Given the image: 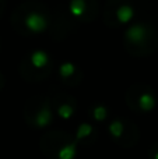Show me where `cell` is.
Instances as JSON below:
<instances>
[{"label": "cell", "mask_w": 158, "mask_h": 159, "mask_svg": "<svg viewBox=\"0 0 158 159\" xmlns=\"http://www.w3.org/2000/svg\"><path fill=\"white\" fill-rule=\"evenodd\" d=\"M59 75L66 84L76 85L78 82V69L73 63H63L59 67Z\"/></svg>", "instance_id": "obj_10"}, {"label": "cell", "mask_w": 158, "mask_h": 159, "mask_svg": "<svg viewBox=\"0 0 158 159\" xmlns=\"http://www.w3.org/2000/svg\"><path fill=\"white\" fill-rule=\"evenodd\" d=\"M108 130L112 140L122 148H132L140 140V131L137 126L128 119L115 117L109 123Z\"/></svg>", "instance_id": "obj_4"}, {"label": "cell", "mask_w": 158, "mask_h": 159, "mask_svg": "<svg viewBox=\"0 0 158 159\" xmlns=\"http://www.w3.org/2000/svg\"><path fill=\"white\" fill-rule=\"evenodd\" d=\"M39 148L48 159H74L78 144L72 134L63 130H50L39 141Z\"/></svg>", "instance_id": "obj_1"}, {"label": "cell", "mask_w": 158, "mask_h": 159, "mask_svg": "<svg viewBox=\"0 0 158 159\" xmlns=\"http://www.w3.org/2000/svg\"><path fill=\"white\" fill-rule=\"evenodd\" d=\"M148 157H150V159H158V141L156 144H153V147L150 148Z\"/></svg>", "instance_id": "obj_14"}, {"label": "cell", "mask_w": 158, "mask_h": 159, "mask_svg": "<svg viewBox=\"0 0 158 159\" xmlns=\"http://www.w3.org/2000/svg\"><path fill=\"white\" fill-rule=\"evenodd\" d=\"M0 2H2V0H0Z\"/></svg>", "instance_id": "obj_17"}, {"label": "cell", "mask_w": 158, "mask_h": 159, "mask_svg": "<svg viewBox=\"0 0 158 159\" xmlns=\"http://www.w3.org/2000/svg\"><path fill=\"white\" fill-rule=\"evenodd\" d=\"M70 8V13L76 17H81L84 13H86V8H87V3L86 0H72L69 4Z\"/></svg>", "instance_id": "obj_13"}, {"label": "cell", "mask_w": 158, "mask_h": 159, "mask_svg": "<svg viewBox=\"0 0 158 159\" xmlns=\"http://www.w3.org/2000/svg\"><path fill=\"white\" fill-rule=\"evenodd\" d=\"M24 117L27 124L32 129H45L53 119L52 102L45 96H34L25 103Z\"/></svg>", "instance_id": "obj_2"}, {"label": "cell", "mask_w": 158, "mask_h": 159, "mask_svg": "<svg viewBox=\"0 0 158 159\" xmlns=\"http://www.w3.org/2000/svg\"><path fill=\"white\" fill-rule=\"evenodd\" d=\"M126 102L129 107L137 113L151 112L157 106V96L148 85H132L126 92Z\"/></svg>", "instance_id": "obj_6"}, {"label": "cell", "mask_w": 158, "mask_h": 159, "mask_svg": "<svg viewBox=\"0 0 158 159\" xmlns=\"http://www.w3.org/2000/svg\"><path fill=\"white\" fill-rule=\"evenodd\" d=\"M2 11H3V0L0 2V16H2Z\"/></svg>", "instance_id": "obj_16"}, {"label": "cell", "mask_w": 158, "mask_h": 159, "mask_svg": "<svg viewBox=\"0 0 158 159\" xmlns=\"http://www.w3.org/2000/svg\"><path fill=\"white\" fill-rule=\"evenodd\" d=\"M3 85H4V78H3V75L0 74V89L3 88Z\"/></svg>", "instance_id": "obj_15"}, {"label": "cell", "mask_w": 158, "mask_h": 159, "mask_svg": "<svg viewBox=\"0 0 158 159\" xmlns=\"http://www.w3.org/2000/svg\"><path fill=\"white\" fill-rule=\"evenodd\" d=\"M115 16H116V20L119 24H128L134 17V8L128 3H123L115 10Z\"/></svg>", "instance_id": "obj_11"}, {"label": "cell", "mask_w": 158, "mask_h": 159, "mask_svg": "<svg viewBox=\"0 0 158 159\" xmlns=\"http://www.w3.org/2000/svg\"><path fill=\"white\" fill-rule=\"evenodd\" d=\"M151 36H153V30L150 28V25L144 22H136L125 34L126 46L128 49L130 46H134L136 53H144V48L150 42Z\"/></svg>", "instance_id": "obj_7"}, {"label": "cell", "mask_w": 158, "mask_h": 159, "mask_svg": "<svg viewBox=\"0 0 158 159\" xmlns=\"http://www.w3.org/2000/svg\"><path fill=\"white\" fill-rule=\"evenodd\" d=\"M52 107L60 119H72L77 110V102L66 93H59L52 99Z\"/></svg>", "instance_id": "obj_8"}, {"label": "cell", "mask_w": 158, "mask_h": 159, "mask_svg": "<svg viewBox=\"0 0 158 159\" xmlns=\"http://www.w3.org/2000/svg\"><path fill=\"white\" fill-rule=\"evenodd\" d=\"M90 115H91V117L94 119V120L97 121H104L108 119V115H109V110L108 107L105 106V105H94V106L90 109Z\"/></svg>", "instance_id": "obj_12"}, {"label": "cell", "mask_w": 158, "mask_h": 159, "mask_svg": "<svg viewBox=\"0 0 158 159\" xmlns=\"http://www.w3.org/2000/svg\"><path fill=\"white\" fill-rule=\"evenodd\" d=\"M31 11H27V7L21 6L18 10L14 13L13 24L17 22L21 24V30L30 34H41L48 27V16L44 8H30Z\"/></svg>", "instance_id": "obj_5"}, {"label": "cell", "mask_w": 158, "mask_h": 159, "mask_svg": "<svg viewBox=\"0 0 158 159\" xmlns=\"http://www.w3.org/2000/svg\"><path fill=\"white\" fill-rule=\"evenodd\" d=\"M74 138L77 141V144H80L81 147L94 145L98 140V129L95 126H92V124L84 121L77 127Z\"/></svg>", "instance_id": "obj_9"}, {"label": "cell", "mask_w": 158, "mask_h": 159, "mask_svg": "<svg viewBox=\"0 0 158 159\" xmlns=\"http://www.w3.org/2000/svg\"><path fill=\"white\" fill-rule=\"evenodd\" d=\"M52 70V61L45 50H34L21 63V75L27 81H39L46 78Z\"/></svg>", "instance_id": "obj_3"}]
</instances>
